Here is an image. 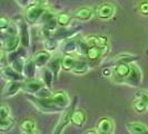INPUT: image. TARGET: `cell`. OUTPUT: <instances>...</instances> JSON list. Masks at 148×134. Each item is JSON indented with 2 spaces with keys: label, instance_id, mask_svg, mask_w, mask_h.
<instances>
[{
  "label": "cell",
  "instance_id": "1",
  "mask_svg": "<svg viewBox=\"0 0 148 134\" xmlns=\"http://www.w3.org/2000/svg\"><path fill=\"white\" fill-rule=\"evenodd\" d=\"M26 96H27V99L30 101V103L41 113H59V112L65 111L58 105L55 104L50 97L40 98L35 95H30V94H26Z\"/></svg>",
  "mask_w": 148,
  "mask_h": 134
},
{
  "label": "cell",
  "instance_id": "2",
  "mask_svg": "<svg viewBox=\"0 0 148 134\" xmlns=\"http://www.w3.org/2000/svg\"><path fill=\"white\" fill-rule=\"evenodd\" d=\"M45 11H46L45 6L40 5V3H37V2L31 3L27 7V10H26V16H25L26 21L28 23H31V25L39 21L41 19Z\"/></svg>",
  "mask_w": 148,
  "mask_h": 134
},
{
  "label": "cell",
  "instance_id": "3",
  "mask_svg": "<svg viewBox=\"0 0 148 134\" xmlns=\"http://www.w3.org/2000/svg\"><path fill=\"white\" fill-rule=\"evenodd\" d=\"M76 101H77V97H75L74 104H71L68 108H66L65 111L62 112V115L60 117L58 124L55 127L52 134H62V132L65 131V128L69 125V123H71V114H73V112L75 110V105H76L75 103H76Z\"/></svg>",
  "mask_w": 148,
  "mask_h": 134
},
{
  "label": "cell",
  "instance_id": "4",
  "mask_svg": "<svg viewBox=\"0 0 148 134\" xmlns=\"http://www.w3.org/2000/svg\"><path fill=\"white\" fill-rule=\"evenodd\" d=\"M132 69V63H119L112 68V78L117 83H125V79L128 77Z\"/></svg>",
  "mask_w": 148,
  "mask_h": 134
},
{
  "label": "cell",
  "instance_id": "5",
  "mask_svg": "<svg viewBox=\"0 0 148 134\" xmlns=\"http://www.w3.org/2000/svg\"><path fill=\"white\" fill-rule=\"evenodd\" d=\"M134 110L137 113H145L148 110V90H139L136 93L133 102Z\"/></svg>",
  "mask_w": 148,
  "mask_h": 134
},
{
  "label": "cell",
  "instance_id": "6",
  "mask_svg": "<svg viewBox=\"0 0 148 134\" xmlns=\"http://www.w3.org/2000/svg\"><path fill=\"white\" fill-rule=\"evenodd\" d=\"M141 82H143L141 69L137 64L132 63V69H130V73L128 75V77L125 79V84L129 85V86H133V87H137L140 85Z\"/></svg>",
  "mask_w": 148,
  "mask_h": 134
},
{
  "label": "cell",
  "instance_id": "7",
  "mask_svg": "<svg viewBox=\"0 0 148 134\" xmlns=\"http://www.w3.org/2000/svg\"><path fill=\"white\" fill-rule=\"evenodd\" d=\"M19 45H21L19 35H15V36H1V47H2V50H5L8 54L17 50Z\"/></svg>",
  "mask_w": 148,
  "mask_h": 134
},
{
  "label": "cell",
  "instance_id": "8",
  "mask_svg": "<svg viewBox=\"0 0 148 134\" xmlns=\"http://www.w3.org/2000/svg\"><path fill=\"white\" fill-rule=\"evenodd\" d=\"M45 83L41 79H36V78H30V79H25L23 81V87L22 90L26 94L30 95H36L40 89L45 87Z\"/></svg>",
  "mask_w": 148,
  "mask_h": 134
},
{
  "label": "cell",
  "instance_id": "9",
  "mask_svg": "<svg viewBox=\"0 0 148 134\" xmlns=\"http://www.w3.org/2000/svg\"><path fill=\"white\" fill-rule=\"evenodd\" d=\"M22 87H23V81H9L6 83L5 87L2 89V97L8 98V97L15 96L19 90H21Z\"/></svg>",
  "mask_w": 148,
  "mask_h": 134
},
{
  "label": "cell",
  "instance_id": "10",
  "mask_svg": "<svg viewBox=\"0 0 148 134\" xmlns=\"http://www.w3.org/2000/svg\"><path fill=\"white\" fill-rule=\"evenodd\" d=\"M50 98L53 101L55 104L58 105L62 110H66L70 106V98H69V95L67 94V92H65V90L53 92Z\"/></svg>",
  "mask_w": 148,
  "mask_h": 134
},
{
  "label": "cell",
  "instance_id": "11",
  "mask_svg": "<svg viewBox=\"0 0 148 134\" xmlns=\"http://www.w3.org/2000/svg\"><path fill=\"white\" fill-rule=\"evenodd\" d=\"M1 75H2V78L6 79L7 82H9V81H25L26 79V77L23 75L15 70L10 65L1 67Z\"/></svg>",
  "mask_w": 148,
  "mask_h": 134
},
{
  "label": "cell",
  "instance_id": "12",
  "mask_svg": "<svg viewBox=\"0 0 148 134\" xmlns=\"http://www.w3.org/2000/svg\"><path fill=\"white\" fill-rule=\"evenodd\" d=\"M114 128H115V123L109 117H103L98 121L97 131L100 134H112Z\"/></svg>",
  "mask_w": 148,
  "mask_h": 134
},
{
  "label": "cell",
  "instance_id": "13",
  "mask_svg": "<svg viewBox=\"0 0 148 134\" xmlns=\"http://www.w3.org/2000/svg\"><path fill=\"white\" fill-rule=\"evenodd\" d=\"M19 26V37H20V41H21V46L27 48L30 45V32L29 27H28V22L21 21L18 23Z\"/></svg>",
  "mask_w": 148,
  "mask_h": 134
},
{
  "label": "cell",
  "instance_id": "14",
  "mask_svg": "<svg viewBox=\"0 0 148 134\" xmlns=\"http://www.w3.org/2000/svg\"><path fill=\"white\" fill-rule=\"evenodd\" d=\"M32 59L35 61L37 68H44L47 67L48 63L51 59V55L50 52H47V50H40V52H36L32 57Z\"/></svg>",
  "mask_w": 148,
  "mask_h": 134
},
{
  "label": "cell",
  "instance_id": "15",
  "mask_svg": "<svg viewBox=\"0 0 148 134\" xmlns=\"http://www.w3.org/2000/svg\"><path fill=\"white\" fill-rule=\"evenodd\" d=\"M114 14H115V7L109 2H105L96 9V15L100 19H109L114 16Z\"/></svg>",
  "mask_w": 148,
  "mask_h": 134
},
{
  "label": "cell",
  "instance_id": "16",
  "mask_svg": "<svg viewBox=\"0 0 148 134\" xmlns=\"http://www.w3.org/2000/svg\"><path fill=\"white\" fill-rule=\"evenodd\" d=\"M126 128L130 134H148V126L139 122H129L126 124Z\"/></svg>",
  "mask_w": 148,
  "mask_h": 134
},
{
  "label": "cell",
  "instance_id": "17",
  "mask_svg": "<svg viewBox=\"0 0 148 134\" xmlns=\"http://www.w3.org/2000/svg\"><path fill=\"white\" fill-rule=\"evenodd\" d=\"M61 58L62 57H60V56H53V57H51V59H50V61L48 63V65H47V67L51 70V73L53 74V76H55V79H57L58 77H59V73L60 70L62 69L61 68Z\"/></svg>",
  "mask_w": 148,
  "mask_h": 134
},
{
  "label": "cell",
  "instance_id": "18",
  "mask_svg": "<svg viewBox=\"0 0 148 134\" xmlns=\"http://www.w3.org/2000/svg\"><path fill=\"white\" fill-rule=\"evenodd\" d=\"M88 46H96L99 48H106L108 45V38L104 36H89L85 38Z\"/></svg>",
  "mask_w": 148,
  "mask_h": 134
},
{
  "label": "cell",
  "instance_id": "19",
  "mask_svg": "<svg viewBox=\"0 0 148 134\" xmlns=\"http://www.w3.org/2000/svg\"><path fill=\"white\" fill-rule=\"evenodd\" d=\"M86 123V113L82 110H74L71 114V124L76 127H82Z\"/></svg>",
  "mask_w": 148,
  "mask_h": 134
},
{
  "label": "cell",
  "instance_id": "20",
  "mask_svg": "<svg viewBox=\"0 0 148 134\" xmlns=\"http://www.w3.org/2000/svg\"><path fill=\"white\" fill-rule=\"evenodd\" d=\"M134 59H136V56L133 55H129V54H120L118 56H115L110 58V60H108L106 67H110V66H116L119 63H123V61H126V63H132Z\"/></svg>",
  "mask_w": 148,
  "mask_h": 134
},
{
  "label": "cell",
  "instance_id": "21",
  "mask_svg": "<svg viewBox=\"0 0 148 134\" xmlns=\"http://www.w3.org/2000/svg\"><path fill=\"white\" fill-rule=\"evenodd\" d=\"M105 49L106 48H99V47H96V46H89L87 52H86V58L89 61L98 60L99 58H101Z\"/></svg>",
  "mask_w": 148,
  "mask_h": 134
},
{
  "label": "cell",
  "instance_id": "22",
  "mask_svg": "<svg viewBox=\"0 0 148 134\" xmlns=\"http://www.w3.org/2000/svg\"><path fill=\"white\" fill-rule=\"evenodd\" d=\"M77 60L78 59L73 54H65V56H62V58H61V68L66 72H71L77 63Z\"/></svg>",
  "mask_w": 148,
  "mask_h": 134
},
{
  "label": "cell",
  "instance_id": "23",
  "mask_svg": "<svg viewBox=\"0 0 148 134\" xmlns=\"http://www.w3.org/2000/svg\"><path fill=\"white\" fill-rule=\"evenodd\" d=\"M36 69H37V66H36V64H35V61H34L32 58L26 60L25 68H23V76L26 77V79L35 78V76H36Z\"/></svg>",
  "mask_w": 148,
  "mask_h": 134
},
{
  "label": "cell",
  "instance_id": "24",
  "mask_svg": "<svg viewBox=\"0 0 148 134\" xmlns=\"http://www.w3.org/2000/svg\"><path fill=\"white\" fill-rule=\"evenodd\" d=\"M92 15H94V11L90 8L84 7L78 9V10H76L74 14V17L76 19L80 20V21H87V20H89L92 17Z\"/></svg>",
  "mask_w": 148,
  "mask_h": 134
},
{
  "label": "cell",
  "instance_id": "25",
  "mask_svg": "<svg viewBox=\"0 0 148 134\" xmlns=\"http://www.w3.org/2000/svg\"><path fill=\"white\" fill-rule=\"evenodd\" d=\"M19 128H20L21 133L34 132V131H37V124L32 119H25L20 122Z\"/></svg>",
  "mask_w": 148,
  "mask_h": 134
},
{
  "label": "cell",
  "instance_id": "26",
  "mask_svg": "<svg viewBox=\"0 0 148 134\" xmlns=\"http://www.w3.org/2000/svg\"><path fill=\"white\" fill-rule=\"evenodd\" d=\"M88 69H89V64L86 61V60L78 59L71 72L76 75H84L88 72Z\"/></svg>",
  "mask_w": 148,
  "mask_h": 134
},
{
  "label": "cell",
  "instance_id": "27",
  "mask_svg": "<svg viewBox=\"0 0 148 134\" xmlns=\"http://www.w3.org/2000/svg\"><path fill=\"white\" fill-rule=\"evenodd\" d=\"M62 52L65 54H74L77 52V40L75 39H66L62 44Z\"/></svg>",
  "mask_w": 148,
  "mask_h": 134
},
{
  "label": "cell",
  "instance_id": "28",
  "mask_svg": "<svg viewBox=\"0 0 148 134\" xmlns=\"http://www.w3.org/2000/svg\"><path fill=\"white\" fill-rule=\"evenodd\" d=\"M55 79V76L51 73V70L48 68V67H44L42 68V77H41V81L45 83V85L49 88H51L52 83Z\"/></svg>",
  "mask_w": 148,
  "mask_h": 134
},
{
  "label": "cell",
  "instance_id": "29",
  "mask_svg": "<svg viewBox=\"0 0 148 134\" xmlns=\"http://www.w3.org/2000/svg\"><path fill=\"white\" fill-rule=\"evenodd\" d=\"M15 119L11 116L0 119V131L1 132H9L15 127Z\"/></svg>",
  "mask_w": 148,
  "mask_h": 134
},
{
  "label": "cell",
  "instance_id": "30",
  "mask_svg": "<svg viewBox=\"0 0 148 134\" xmlns=\"http://www.w3.org/2000/svg\"><path fill=\"white\" fill-rule=\"evenodd\" d=\"M25 64H26V60H25V57H19L17 59L12 60L9 65L12 67L15 70H17L18 73L23 75V68H25Z\"/></svg>",
  "mask_w": 148,
  "mask_h": 134
},
{
  "label": "cell",
  "instance_id": "31",
  "mask_svg": "<svg viewBox=\"0 0 148 134\" xmlns=\"http://www.w3.org/2000/svg\"><path fill=\"white\" fill-rule=\"evenodd\" d=\"M45 48L47 52H53L58 48V40L56 39L55 37H50V38H47L45 40Z\"/></svg>",
  "mask_w": 148,
  "mask_h": 134
},
{
  "label": "cell",
  "instance_id": "32",
  "mask_svg": "<svg viewBox=\"0 0 148 134\" xmlns=\"http://www.w3.org/2000/svg\"><path fill=\"white\" fill-rule=\"evenodd\" d=\"M70 20H71V16L66 12H62L57 16V22L59 27H67L70 23Z\"/></svg>",
  "mask_w": 148,
  "mask_h": 134
},
{
  "label": "cell",
  "instance_id": "33",
  "mask_svg": "<svg viewBox=\"0 0 148 134\" xmlns=\"http://www.w3.org/2000/svg\"><path fill=\"white\" fill-rule=\"evenodd\" d=\"M88 44L86 43L85 39H80V40H77V52L79 55L82 56H86V52L88 49Z\"/></svg>",
  "mask_w": 148,
  "mask_h": 134
},
{
  "label": "cell",
  "instance_id": "34",
  "mask_svg": "<svg viewBox=\"0 0 148 134\" xmlns=\"http://www.w3.org/2000/svg\"><path fill=\"white\" fill-rule=\"evenodd\" d=\"M51 95H52V92L50 90V88L47 87V86H45V87H42V88L38 92L35 96L40 97V98H47V97H50Z\"/></svg>",
  "mask_w": 148,
  "mask_h": 134
},
{
  "label": "cell",
  "instance_id": "35",
  "mask_svg": "<svg viewBox=\"0 0 148 134\" xmlns=\"http://www.w3.org/2000/svg\"><path fill=\"white\" fill-rule=\"evenodd\" d=\"M55 18H57V17H56V15H55L53 12H51V11H45L40 20H41L42 23H46V22L50 21V20L55 19Z\"/></svg>",
  "mask_w": 148,
  "mask_h": 134
},
{
  "label": "cell",
  "instance_id": "36",
  "mask_svg": "<svg viewBox=\"0 0 148 134\" xmlns=\"http://www.w3.org/2000/svg\"><path fill=\"white\" fill-rule=\"evenodd\" d=\"M9 116H10V108L6 105H2L0 107V119H6V117H9Z\"/></svg>",
  "mask_w": 148,
  "mask_h": 134
},
{
  "label": "cell",
  "instance_id": "37",
  "mask_svg": "<svg viewBox=\"0 0 148 134\" xmlns=\"http://www.w3.org/2000/svg\"><path fill=\"white\" fill-rule=\"evenodd\" d=\"M10 22L11 21H10L8 18L1 17V18H0V28H1V30L7 29L8 27H9V25H10Z\"/></svg>",
  "mask_w": 148,
  "mask_h": 134
},
{
  "label": "cell",
  "instance_id": "38",
  "mask_svg": "<svg viewBox=\"0 0 148 134\" xmlns=\"http://www.w3.org/2000/svg\"><path fill=\"white\" fill-rule=\"evenodd\" d=\"M139 10L144 16H148V1H143L139 5Z\"/></svg>",
  "mask_w": 148,
  "mask_h": 134
},
{
  "label": "cell",
  "instance_id": "39",
  "mask_svg": "<svg viewBox=\"0 0 148 134\" xmlns=\"http://www.w3.org/2000/svg\"><path fill=\"white\" fill-rule=\"evenodd\" d=\"M16 1H17V2H18V5H19V6H21V7H28V6H29V0H16Z\"/></svg>",
  "mask_w": 148,
  "mask_h": 134
},
{
  "label": "cell",
  "instance_id": "40",
  "mask_svg": "<svg viewBox=\"0 0 148 134\" xmlns=\"http://www.w3.org/2000/svg\"><path fill=\"white\" fill-rule=\"evenodd\" d=\"M84 134H100V133L97 131V128H96V130H88V131H86Z\"/></svg>",
  "mask_w": 148,
  "mask_h": 134
},
{
  "label": "cell",
  "instance_id": "41",
  "mask_svg": "<svg viewBox=\"0 0 148 134\" xmlns=\"http://www.w3.org/2000/svg\"><path fill=\"white\" fill-rule=\"evenodd\" d=\"M36 2H37V3H40V5H42V6H46L47 0H36Z\"/></svg>",
  "mask_w": 148,
  "mask_h": 134
},
{
  "label": "cell",
  "instance_id": "42",
  "mask_svg": "<svg viewBox=\"0 0 148 134\" xmlns=\"http://www.w3.org/2000/svg\"><path fill=\"white\" fill-rule=\"evenodd\" d=\"M22 134H40L38 131H34V132H28V133H22Z\"/></svg>",
  "mask_w": 148,
  "mask_h": 134
},
{
  "label": "cell",
  "instance_id": "43",
  "mask_svg": "<svg viewBox=\"0 0 148 134\" xmlns=\"http://www.w3.org/2000/svg\"><path fill=\"white\" fill-rule=\"evenodd\" d=\"M30 3H34V2H36V0H29Z\"/></svg>",
  "mask_w": 148,
  "mask_h": 134
}]
</instances>
